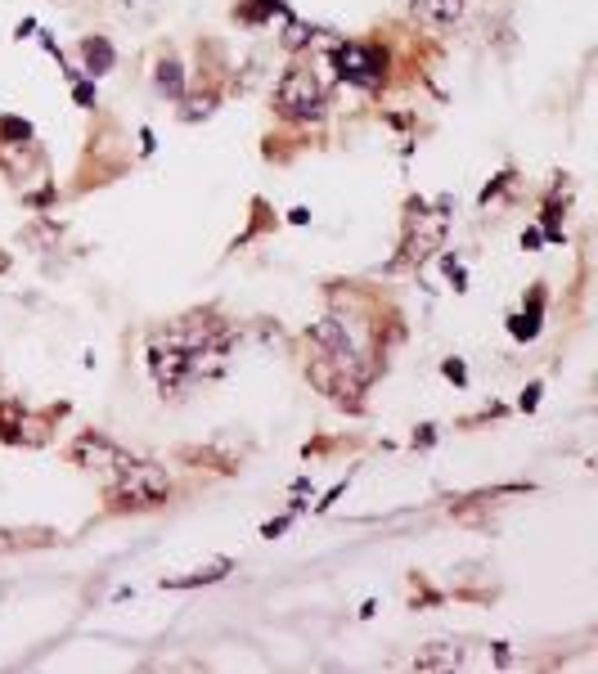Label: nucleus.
I'll use <instances>...</instances> for the list:
<instances>
[{
    "mask_svg": "<svg viewBox=\"0 0 598 674\" xmlns=\"http://www.w3.org/2000/svg\"><path fill=\"white\" fill-rule=\"evenodd\" d=\"M167 495H171V477L157 463H131L127 458L113 472V499L122 508H157Z\"/></svg>",
    "mask_w": 598,
    "mask_h": 674,
    "instance_id": "obj_1",
    "label": "nucleus"
},
{
    "mask_svg": "<svg viewBox=\"0 0 598 674\" xmlns=\"http://www.w3.org/2000/svg\"><path fill=\"white\" fill-rule=\"evenodd\" d=\"M149 369H153V382H157L162 391H180L185 377L198 369V347L185 342L180 333L157 337V342L149 347Z\"/></svg>",
    "mask_w": 598,
    "mask_h": 674,
    "instance_id": "obj_2",
    "label": "nucleus"
},
{
    "mask_svg": "<svg viewBox=\"0 0 598 674\" xmlns=\"http://www.w3.org/2000/svg\"><path fill=\"white\" fill-rule=\"evenodd\" d=\"M275 104H279V113L289 122H315L324 113V86H319V76L306 73V68H289L284 81H279V90H275Z\"/></svg>",
    "mask_w": 598,
    "mask_h": 674,
    "instance_id": "obj_3",
    "label": "nucleus"
},
{
    "mask_svg": "<svg viewBox=\"0 0 598 674\" xmlns=\"http://www.w3.org/2000/svg\"><path fill=\"white\" fill-rule=\"evenodd\" d=\"M333 68L342 81H351L360 90H378L387 81V55L378 45H365V41H347L333 50Z\"/></svg>",
    "mask_w": 598,
    "mask_h": 674,
    "instance_id": "obj_4",
    "label": "nucleus"
},
{
    "mask_svg": "<svg viewBox=\"0 0 598 674\" xmlns=\"http://www.w3.org/2000/svg\"><path fill=\"white\" fill-rule=\"evenodd\" d=\"M315 342L338 360V365H356L360 360V347H356V337H351V328H347V319H338V315H329V319H319L315 324Z\"/></svg>",
    "mask_w": 598,
    "mask_h": 674,
    "instance_id": "obj_5",
    "label": "nucleus"
},
{
    "mask_svg": "<svg viewBox=\"0 0 598 674\" xmlns=\"http://www.w3.org/2000/svg\"><path fill=\"white\" fill-rule=\"evenodd\" d=\"M73 458L81 463V468H99V472H117V468L127 463V454L113 446V441H104L99 432H86V437L73 446Z\"/></svg>",
    "mask_w": 598,
    "mask_h": 674,
    "instance_id": "obj_6",
    "label": "nucleus"
},
{
    "mask_svg": "<svg viewBox=\"0 0 598 674\" xmlns=\"http://www.w3.org/2000/svg\"><path fill=\"white\" fill-rule=\"evenodd\" d=\"M454 666H463V652L450 639H437V643L419 648V657H414V670H454Z\"/></svg>",
    "mask_w": 598,
    "mask_h": 674,
    "instance_id": "obj_7",
    "label": "nucleus"
},
{
    "mask_svg": "<svg viewBox=\"0 0 598 674\" xmlns=\"http://www.w3.org/2000/svg\"><path fill=\"white\" fill-rule=\"evenodd\" d=\"M81 59H86V73L90 76H104L113 68L117 55H113V45H108L104 36H86V41H81Z\"/></svg>",
    "mask_w": 598,
    "mask_h": 674,
    "instance_id": "obj_8",
    "label": "nucleus"
},
{
    "mask_svg": "<svg viewBox=\"0 0 598 674\" xmlns=\"http://www.w3.org/2000/svg\"><path fill=\"white\" fill-rule=\"evenodd\" d=\"M414 14L428 23H459L463 18V0H414Z\"/></svg>",
    "mask_w": 598,
    "mask_h": 674,
    "instance_id": "obj_9",
    "label": "nucleus"
},
{
    "mask_svg": "<svg viewBox=\"0 0 598 674\" xmlns=\"http://www.w3.org/2000/svg\"><path fill=\"white\" fill-rule=\"evenodd\" d=\"M153 86L162 90V95H171V99H180L185 95V68L167 55V59H157V73H153Z\"/></svg>",
    "mask_w": 598,
    "mask_h": 674,
    "instance_id": "obj_10",
    "label": "nucleus"
},
{
    "mask_svg": "<svg viewBox=\"0 0 598 674\" xmlns=\"http://www.w3.org/2000/svg\"><path fill=\"white\" fill-rule=\"evenodd\" d=\"M225 571H229V558H217L212 567H203V571H189V576H180V580H162V585H171V589H189V585H212V580H221Z\"/></svg>",
    "mask_w": 598,
    "mask_h": 674,
    "instance_id": "obj_11",
    "label": "nucleus"
},
{
    "mask_svg": "<svg viewBox=\"0 0 598 674\" xmlns=\"http://www.w3.org/2000/svg\"><path fill=\"white\" fill-rule=\"evenodd\" d=\"M540 333V293L531 297V310L513 315V337H535Z\"/></svg>",
    "mask_w": 598,
    "mask_h": 674,
    "instance_id": "obj_12",
    "label": "nucleus"
},
{
    "mask_svg": "<svg viewBox=\"0 0 598 674\" xmlns=\"http://www.w3.org/2000/svg\"><path fill=\"white\" fill-rule=\"evenodd\" d=\"M0 136H5V140H32V126H27L23 117H5V122H0Z\"/></svg>",
    "mask_w": 598,
    "mask_h": 674,
    "instance_id": "obj_13",
    "label": "nucleus"
},
{
    "mask_svg": "<svg viewBox=\"0 0 598 674\" xmlns=\"http://www.w3.org/2000/svg\"><path fill=\"white\" fill-rule=\"evenodd\" d=\"M275 9H284V0H257L252 9H243V18L257 23V18H266V14H275Z\"/></svg>",
    "mask_w": 598,
    "mask_h": 674,
    "instance_id": "obj_14",
    "label": "nucleus"
},
{
    "mask_svg": "<svg viewBox=\"0 0 598 674\" xmlns=\"http://www.w3.org/2000/svg\"><path fill=\"white\" fill-rule=\"evenodd\" d=\"M306 36H310V32H306L301 23H289V36H284V45H289V50H301V45H306Z\"/></svg>",
    "mask_w": 598,
    "mask_h": 674,
    "instance_id": "obj_15",
    "label": "nucleus"
},
{
    "mask_svg": "<svg viewBox=\"0 0 598 674\" xmlns=\"http://www.w3.org/2000/svg\"><path fill=\"white\" fill-rule=\"evenodd\" d=\"M76 104H81V108H90V104H95V86H86V81H81V86H76Z\"/></svg>",
    "mask_w": 598,
    "mask_h": 674,
    "instance_id": "obj_16",
    "label": "nucleus"
},
{
    "mask_svg": "<svg viewBox=\"0 0 598 674\" xmlns=\"http://www.w3.org/2000/svg\"><path fill=\"white\" fill-rule=\"evenodd\" d=\"M535 400H540V382H531L522 391V409H535Z\"/></svg>",
    "mask_w": 598,
    "mask_h": 674,
    "instance_id": "obj_17",
    "label": "nucleus"
},
{
    "mask_svg": "<svg viewBox=\"0 0 598 674\" xmlns=\"http://www.w3.org/2000/svg\"><path fill=\"white\" fill-rule=\"evenodd\" d=\"M446 374L454 377V382H463V365H459V360H446Z\"/></svg>",
    "mask_w": 598,
    "mask_h": 674,
    "instance_id": "obj_18",
    "label": "nucleus"
},
{
    "mask_svg": "<svg viewBox=\"0 0 598 674\" xmlns=\"http://www.w3.org/2000/svg\"><path fill=\"white\" fill-rule=\"evenodd\" d=\"M0 548H5V544H0Z\"/></svg>",
    "mask_w": 598,
    "mask_h": 674,
    "instance_id": "obj_19",
    "label": "nucleus"
}]
</instances>
